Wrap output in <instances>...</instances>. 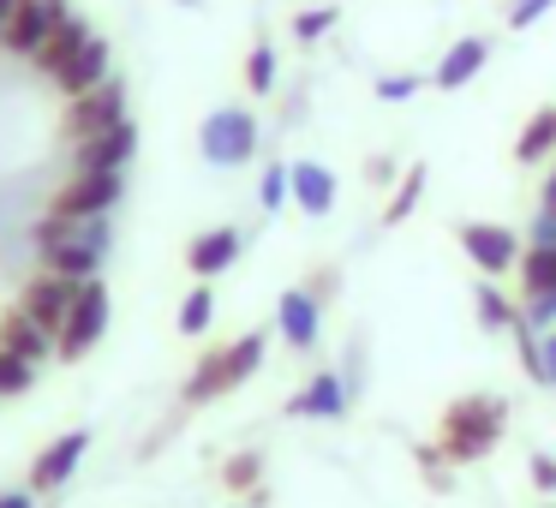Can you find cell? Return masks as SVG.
I'll return each mask as SVG.
<instances>
[{
    "instance_id": "cell-1",
    "label": "cell",
    "mask_w": 556,
    "mask_h": 508,
    "mask_svg": "<svg viewBox=\"0 0 556 508\" xmlns=\"http://www.w3.org/2000/svg\"><path fill=\"white\" fill-rule=\"evenodd\" d=\"M508 424V407L496 395H467L455 401V407L443 412V455L455 460V467H467V460H484L496 448V436H503Z\"/></svg>"
},
{
    "instance_id": "cell-2",
    "label": "cell",
    "mask_w": 556,
    "mask_h": 508,
    "mask_svg": "<svg viewBox=\"0 0 556 508\" xmlns=\"http://www.w3.org/2000/svg\"><path fill=\"white\" fill-rule=\"evenodd\" d=\"M198 144H204V162L240 168V162H252V150H257V120L245 109H216L204 120V132H198Z\"/></svg>"
},
{
    "instance_id": "cell-3",
    "label": "cell",
    "mask_w": 556,
    "mask_h": 508,
    "mask_svg": "<svg viewBox=\"0 0 556 508\" xmlns=\"http://www.w3.org/2000/svg\"><path fill=\"white\" fill-rule=\"evenodd\" d=\"M102 329H109V288H102V281H85L73 312H66V323H61V359H85L102 341Z\"/></svg>"
},
{
    "instance_id": "cell-4",
    "label": "cell",
    "mask_w": 556,
    "mask_h": 508,
    "mask_svg": "<svg viewBox=\"0 0 556 508\" xmlns=\"http://www.w3.org/2000/svg\"><path fill=\"white\" fill-rule=\"evenodd\" d=\"M73 13L66 0H18V13H13V30H7V42L0 49L18 54V61H37L42 49H49V37L61 30V18Z\"/></svg>"
},
{
    "instance_id": "cell-5",
    "label": "cell",
    "mask_w": 556,
    "mask_h": 508,
    "mask_svg": "<svg viewBox=\"0 0 556 508\" xmlns=\"http://www.w3.org/2000/svg\"><path fill=\"white\" fill-rule=\"evenodd\" d=\"M126 192V174H73L54 198V216H73V221H90V216H109Z\"/></svg>"
},
{
    "instance_id": "cell-6",
    "label": "cell",
    "mask_w": 556,
    "mask_h": 508,
    "mask_svg": "<svg viewBox=\"0 0 556 508\" xmlns=\"http://www.w3.org/2000/svg\"><path fill=\"white\" fill-rule=\"evenodd\" d=\"M121 120H126V85L121 78H109V85H97V90H85V97L66 102V132L73 138H97V132H109V126H121Z\"/></svg>"
},
{
    "instance_id": "cell-7",
    "label": "cell",
    "mask_w": 556,
    "mask_h": 508,
    "mask_svg": "<svg viewBox=\"0 0 556 508\" xmlns=\"http://www.w3.org/2000/svg\"><path fill=\"white\" fill-rule=\"evenodd\" d=\"M132 150H138V126L121 120V126H109V132H97V138H78L73 174H126Z\"/></svg>"
},
{
    "instance_id": "cell-8",
    "label": "cell",
    "mask_w": 556,
    "mask_h": 508,
    "mask_svg": "<svg viewBox=\"0 0 556 508\" xmlns=\"http://www.w3.org/2000/svg\"><path fill=\"white\" fill-rule=\"evenodd\" d=\"M460 252H467L484 276H508V269H520V257H527L515 233L496 228V221H467V228H460Z\"/></svg>"
},
{
    "instance_id": "cell-9",
    "label": "cell",
    "mask_w": 556,
    "mask_h": 508,
    "mask_svg": "<svg viewBox=\"0 0 556 508\" xmlns=\"http://www.w3.org/2000/svg\"><path fill=\"white\" fill-rule=\"evenodd\" d=\"M78 288H85V281H66V276H37V281L25 288V305H18V312H30V317H37V323L54 335V341H61V323H66V312H73Z\"/></svg>"
},
{
    "instance_id": "cell-10",
    "label": "cell",
    "mask_w": 556,
    "mask_h": 508,
    "mask_svg": "<svg viewBox=\"0 0 556 508\" xmlns=\"http://www.w3.org/2000/svg\"><path fill=\"white\" fill-rule=\"evenodd\" d=\"M85 448H90V431H66V436H54V443L37 455V467H30V491H37V496H42V491H61V484L78 472Z\"/></svg>"
},
{
    "instance_id": "cell-11",
    "label": "cell",
    "mask_w": 556,
    "mask_h": 508,
    "mask_svg": "<svg viewBox=\"0 0 556 508\" xmlns=\"http://www.w3.org/2000/svg\"><path fill=\"white\" fill-rule=\"evenodd\" d=\"M0 347L13 353V359H25V365H42V359L61 353V341H54L30 312H13V317H0Z\"/></svg>"
},
{
    "instance_id": "cell-12",
    "label": "cell",
    "mask_w": 556,
    "mask_h": 508,
    "mask_svg": "<svg viewBox=\"0 0 556 508\" xmlns=\"http://www.w3.org/2000/svg\"><path fill=\"white\" fill-rule=\"evenodd\" d=\"M114 78V49L102 37H90L85 49L73 54V66H66L61 78H54V85L66 90V97H85V90H97V85H109Z\"/></svg>"
},
{
    "instance_id": "cell-13",
    "label": "cell",
    "mask_w": 556,
    "mask_h": 508,
    "mask_svg": "<svg viewBox=\"0 0 556 508\" xmlns=\"http://www.w3.org/2000/svg\"><path fill=\"white\" fill-rule=\"evenodd\" d=\"M288 412L293 419H341V412H348V389H341L336 371H317L312 383L288 401Z\"/></svg>"
},
{
    "instance_id": "cell-14",
    "label": "cell",
    "mask_w": 556,
    "mask_h": 508,
    "mask_svg": "<svg viewBox=\"0 0 556 508\" xmlns=\"http://www.w3.org/2000/svg\"><path fill=\"white\" fill-rule=\"evenodd\" d=\"M276 323H281V335H288V347H300V353L317 347V300H312L305 288H288V293H281Z\"/></svg>"
},
{
    "instance_id": "cell-15",
    "label": "cell",
    "mask_w": 556,
    "mask_h": 508,
    "mask_svg": "<svg viewBox=\"0 0 556 508\" xmlns=\"http://www.w3.org/2000/svg\"><path fill=\"white\" fill-rule=\"evenodd\" d=\"M233 257H240V233H233V228H210V233H198V240H192L186 264H192L198 281H210V276H222Z\"/></svg>"
},
{
    "instance_id": "cell-16",
    "label": "cell",
    "mask_w": 556,
    "mask_h": 508,
    "mask_svg": "<svg viewBox=\"0 0 556 508\" xmlns=\"http://www.w3.org/2000/svg\"><path fill=\"white\" fill-rule=\"evenodd\" d=\"M288 174H293V204H300L305 216H329V209H336V174L329 168L300 162V168H288Z\"/></svg>"
},
{
    "instance_id": "cell-17",
    "label": "cell",
    "mask_w": 556,
    "mask_h": 508,
    "mask_svg": "<svg viewBox=\"0 0 556 508\" xmlns=\"http://www.w3.org/2000/svg\"><path fill=\"white\" fill-rule=\"evenodd\" d=\"M42 264H49V276H66V281H97L102 252H97V245H85V228H78V240H66V245H54V252H42Z\"/></svg>"
},
{
    "instance_id": "cell-18",
    "label": "cell",
    "mask_w": 556,
    "mask_h": 508,
    "mask_svg": "<svg viewBox=\"0 0 556 508\" xmlns=\"http://www.w3.org/2000/svg\"><path fill=\"white\" fill-rule=\"evenodd\" d=\"M85 42H90V25H85V18H78V13H66V18H61V30H54V37H49V49L37 54V66H42V73H49V78H61L66 66H73V54L85 49Z\"/></svg>"
},
{
    "instance_id": "cell-19",
    "label": "cell",
    "mask_w": 556,
    "mask_h": 508,
    "mask_svg": "<svg viewBox=\"0 0 556 508\" xmlns=\"http://www.w3.org/2000/svg\"><path fill=\"white\" fill-rule=\"evenodd\" d=\"M484 54H491V49H484L479 37H460L455 49H448L443 61H437V90H460V85H467V78H479Z\"/></svg>"
},
{
    "instance_id": "cell-20",
    "label": "cell",
    "mask_w": 556,
    "mask_h": 508,
    "mask_svg": "<svg viewBox=\"0 0 556 508\" xmlns=\"http://www.w3.org/2000/svg\"><path fill=\"white\" fill-rule=\"evenodd\" d=\"M186 407H204V401H216V395H228V371H222V353H204L198 359V371L186 377Z\"/></svg>"
},
{
    "instance_id": "cell-21",
    "label": "cell",
    "mask_w": 556,
    "mask_h": 508,
    "mask_svg": "<svg viewBox=\"0 0 556 508\" xmlns=\"http://www.w3.org/2000/svg\"><path fill=\"white\" fill-rule=\"evenodd\" d=\"M551 150H556V109H539L527 120V132H520L515 156L520 162H551Z\"/></svg>"
},
{
    "instance_id": "cell-22",
    "label": "cell",
    "mask_w": 556,
    "mask_h": 508,
    "mask_svg": "<svg viewBox=\"0 0 556 508\" xmlns=\"http://www.w3.org/2000/svg\"><path fill=\"white\" fill-rule=\"evenodd\" d=\"M264 365V335H240L233 347H222V371H228V389H240L245 377Z\"/></svg>"
},
{
    "instance_id": "cell-23",
    "label": "cell",
    "mask_w": 556,
    "mask_h": 508,
    "mask_svg": "<svg viewBox=\"0 0 556 508\" xmlns=\"http://www.w3.org/2000/svg\"><path fill=\"white\" fill-rule=\"evenodd\" d=\"M419 198H425V162H413L407 174H401V186H395V198H389V209H383V221L395 228V221H407L413 209H419Z\"/></svg>"
},
{
    "instance_id": "cell-24",
    "label": "cell",
    "mask_w": 556,
    "mask_h": 508,
    "mask_svg": "<svg viewBox=\"0 0 556 508\" xmlns=\"http://www.w3.org/2000/svg\"><path fill=\"white\" fill-rule=\"evenodd\" d=\"M520 281H527V293H551L556 288V245H532L520 257Z\"/></svg>"
},
{
    "instance_id": "cell-25",
    "label": "cell",
    "mask_w": 556,
    "mask_h": 508,
    "mask_svg": "<svg viewBox=\"0 0 556 508\" xmlns=\"http://www.w3.org/2000/svg\"><path fill=\"white\" fill-rule=\"evenodd\" d=\"M210 317H216V293H210V288H192V293L180 300V329H186V335H204Z\"/></svg>"
},
{
    "instance_id": "cell-26",
    "label": "cell",
    "mask_w": 556,
    "mask_h": 508,
    "mask_svg": "<svg viewBox=\"0 0 556 508\" xmlns=\"http://www.w3.org/2000/svg\"><path fill=\"white\" fill-rule=\"evenodd\" d=\"M245 85H252V97H269V85H276V54H269V42H257L245 54Z\"/></svg>"
},
{
    "instance_id": "cell-27",
    "label": "cell",
    "mask_w": 556,
    "mask_h": 508,
    "mask_svg": "<svg viewBox=\"0 0 556 508\" xmlns=\"http://www.w3.org/2000/svg\"><path fill=\"white\" fill-rule=\"evenodd\" d=\"M222 484H228V491H257V484H264V460H257V455H233L228 467H222Z\"/></svg>"
},
{
    "instance_id": "cell-28",
    "label": "cell",
    "mask_w": 556,
    "mask_h": 508,
    "mask_svg": "<svg viewBox=\"0 0 556 508\" xmlns=\"http://www.w3.org/2000/svg\"><path fill=\"white\" fill-rule=\"evenodd\" d=\"M472 305H479V323H484V329H508V323L520 317V312H515V305H508L496 288H479V300H472Z\"/></svg>"
},
{
    "instance_id": "cell-29",
    "label": "cell",
    "mask_w": 556,
    "mask_h": 508,
    "mask_svg": "<svg viewBox=\"0 0 556 508\" xmlns=\"http://www.w3.org/2000/svg\"><path fill=\"white\" fill-rule=\"evenodd\" d=\"M30 377H37V365L13 359V353L0 347V395H25V389H30Z\"/></svg>"
},
{
    "instance_id": "cell-30",
    "label": "cell",
    "mask_w": 556,
    "mask_h": 508,
    "mask_svg": "<svg viewBox=\"0 0 556 508\" xmlns=\"http://www.w3.org/2000/svg\"><path fill=\"white\" fill-rule=\"evenodd\" d=\"M336 7H312V13H300V18H293V37H300V42H317V37H329V30H336Z\"/></svg>"
},
{
    "instance_id": "cell-31",
    "label": "cell",
    "mask_w": 556,
    "mask_h": 508,
    "mask_svg": "<svg viewBox=\"0 0 556 508\" xmlns=\"http://www.w3.org/2000/svg\"><path fill=\"white\" fill-rule=\"evenodd\" d=\"M413 460H419V467H425V484H431V491H448V484H455V472H448V467H455V460H448L443 448H419V455H413Z\"/></svg>"
},
{
    "instance_id": "cell-32",
    "label": "cell",
    "mask_w": 556,
    "mask_h": 508,
    "mask_svg": "<svg viewBox=\"0 0 556 508\" xmlns=\"http://www.w3.org/2000/svg\"><path fill=\"white\" fill-rule=\"evenodd\" d=\"M257 198H264V209H281V204L293 198V174H288V168H269L264 186H257Z\"/></svg>"
},
{
    "instance_id": "cell-33",
    "label": "cell",
    "mask_w": 556,
    "mask_h": 508,
    "mask_svg": "<svg viewBox=\"0 0 556 508\" xmlns=\"http://www.w3.org/2000/svg\"><path fill=\"white\" fill-rule=\"evenodd\" d=\"M377 97H383V102H407V97H419V73H395V78H377Z\"/></svg>"
},
{
    "instance_id": "cell-34",
    "label": "cell",
    "mask_w": 556,
    "mask_h": 508,
    "mask_svg": "<svg viewBox=\"0 0 556 508\" xmlns=\"http://www.w3.org/2000/svg\"><path fill=\"white\" fill-rule=\"evenodd\" d=\"M556 0H515V7H508V30H527V25H539L544 13H551Z\"/></svg>"
},
{
    "instance_id": "cell-35",
    "label": "cell",
    "mask_w": 556,
    "mask_h": 508,
    "mask_svg": "<svg viewBox=\"0 0 556 508\" xmlns=\"http://www.w3.org/2000/svg\"><path fill=\"white\" fill-rule=\"evenodd\" d=\"M532 491H544V496L556 491V460L551 455H532Z\"/></svg>"
},
{
    "instance_id": "cell-36",
    "label": "cell",
    "mask_w": 556,
    "mask_h": 508,
    "mask_svg": "<svg viewBox=\"0 0 556 508\" xmlns=\"http://www.w3.org/2000/svg\"><path fill=\"white\" fill-rule=\"evenodd\" d=\"M544 383H556V329L544 335Z\"/></svg>"
},
{
    "instance_id": "cell-37",
    "label": "cell",
    "mask_w": 556,
    "mask_h": 508,
    "mask_svg": "<svg viewBox=\"0 0 556 508\" xmlns=\"http://www.w3.org/2000/svg\"><path fill=\"white\" fill-rule=\"evenodd\" d=\"M30 496H37V491H7V496H0V508H37Z\"/></svg>"
},
{
    "instance_id": "cell-38",
    "label": "cell",
    "mask_w": 556,
    "mask_h": 508,
    "mask_svg": "<svg viewBox=\"0 0 556 508\" xmlns=\"http://www.w3.org/2000/svg\"><path fill=\"white\" fill-rule=\"evenodd\" d=\"M13 13H18V0H0V42H7V30H13Z\"/></svg>"
},
{
    "instance_id": "cell-39",
    "label": "cell",
    "mask_w": 556,
    "mask_h": 508,
    "mask_svg": "<svg viewBox=\"0 0 556 508\" xmlns=\"http://www.w3.org/2000/svg\"><path fill=\"white\" fill-rule=\"evenodd\" d=\"M544 209H556V168L544 174Z\"/></svg>"
},
{
    "instance_id": "cell-40",
    "label": "cell",
    "mask_w": 556,
    "mask_h": 508,
    "mask_svg": "<svg viewBox=\"0 0 556 508\" xmlns=\"http://www.w3.org/2000/svg\"><path fill=\"white\" fill-rule=\"evenodd\" d=\"M180 7H198V0H180Z\"/></svg>"
}]
</instances>
